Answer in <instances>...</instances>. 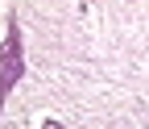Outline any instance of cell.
Segmentation results:
<instances>
[{
  "label": "cell",
  "instance_id": "6da1fadb",
  "mask_svg": "<svg viewBox=\"0 0 149 129\" xmlns=\"http://www.w3.org/2000/svg\"><path fill=\"white\" fill-rule=\"evenodd\" d=\"M25 79V42H21V25L17 17H8L4 42H0V108H4L8 92Z\"/></svg>",
  "mask_w": 149,
  "mask_h": 129
},
{
  "label": "cell",
  "instance_id": "7a4b0ae2",
  "mask_svg": "<svg viewBox=\"0 0 149 129\" xmlns=\"http://www.w3.org/2000/svg\"><path fill=\"white\" fill-rule=\"evenodd\" d=\"M42 129H62V121H46V125H42Z\"/></svg>",
  "mask_w": 149,
  "mask_h": 129
}]
</instances>
